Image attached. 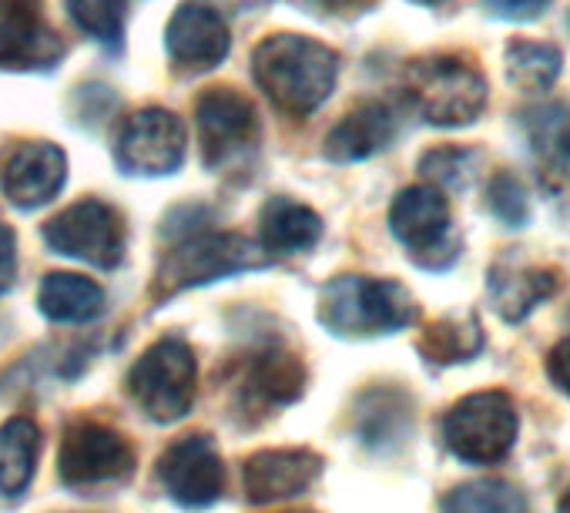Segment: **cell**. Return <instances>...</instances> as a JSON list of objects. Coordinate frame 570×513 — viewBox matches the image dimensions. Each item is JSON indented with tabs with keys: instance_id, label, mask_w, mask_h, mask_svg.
Returning <instances> with one entry per match:
<instances>
[{
	"instance_id": "cell-1",
	"label": "cell",
	"mask_w": 570,
	"mask_h": 513,
	"mask_svg": "<svg viewBox=\"0 0 570 513\" xmlns=\"http://www.w3.org/2000/svg\"><path fill=\"white\" fill-rule=\"evenodd\" d=\"M252 75L282 115L306 118L333 95L340 55L303 34H275L255 48Z\"/></svg>"
},
{
	"instance_id": "cell-2",
	"label": "cell",
	"mask_w": 570,
	"mask_h": 513,
	"mask_svg": "<svg viewBox=\"0 0 570 513\" xmlns=\"http://www.w3.org/2000/svg\"><path fill=\"white\" fill-rule=\"evenodd\" d=\"M272 255L235 231H185L158 263L155 273V299H171L191 286H205L235 273L262 269Z\"/></svg>"
},
{
	"instance_id": "cell-3",
	"label": "cell",
	"mask_w": 570,
	"mask_h": 513,
	"mask_svg": "<svg viewBox=\"0 0 570 513\" xmlns=\"http://www.w3.org/2000/svg\"><path fill=\"white\" fill-rule=\"evenodd\" d=\"M320 319L336 336H383L416 319V303L393 279L340 276L326 286Z\"/></svg>"
},
{
	"instance_id": "cell-4",
	"label": "cell",
	"mask_w": 570,
	"mask_h": 513,
	"mask_svg": "<svg viewBox=\"0 0 570 513\" xmlns=\"http://www.w3.org/2000/svg\"><path fill=\"white\" fill-rule=\"evenodd\" d=\"M406 95L416 111L436 128H460L483 115L487 78L480 68L460 55L420 58L406 71Z\"/></svg>"
},
{
	"instance_id": "cell-5",
	"label": "cell",
	"mask_w": 570,
	"mask_h": 513,
	"mask_svg": "<svg viewBox=\"0 0 570 513\" xmlns=\"http://www.w3.org/2000/svg\"><path fill=\"white\" fill-rule=\"evenodd\" d=\"M517 406L500 389H483L463 396L443 420V440L463 463L493 466L517 443Z\"/></svg>"
},
{
	"instance_id": "cell-6",
	"label": "cell",
	"mask_w": 570,
	"mask_h": 513,
	"mask_svg": "<svg viewBox=\"0 0 570 513\" xmlns=\"http://www.w3.org/2000/svg\"><path fill=\"white\" fill-rule=\"evenodd\" d=\"M131 399L158 423L181 420L195 403V353L168 336L148 346L128 373Z\"/></svg>"
},
{
	"instance_id": "cell-7",
	"label": "cell",
	"mask_w": 570,
	"mask_h": 513,
	"mask_svg": "<svg viewBox=\"0 0 570 513\" xmlns=\"http://www.w3.org/2000/svg\"><path fill=\"white\" fill-rule=\"evenodd\" d=\"M390 228L413 263L446 269L456 259V238L450 228V205L436 185H410L393 198Z\"/></svg>"
},
{
	"instance_id": "cell-8",
	"label": "cell",
	"mask_w": 570,
	"mask_h": 513,
	"mask_svg": "<svg viewBox=\"0 0 570 513\" xmlns=\"http://www.w3.org/2000/svg\"><path fill=\"white\" fill-rule=\"evenodd\" d=\"M45 241L55 251L71 255V259L91 263L98 269H115L125 255V221L111 205L85 198L45 225Z\"/></svg>"
},
{
	"instance_id": "cell-9",
	"label": "cell",
	"mask_w": 570,
	"mask_h": 513,
	"mask_svg": "<svg viewBox=\"0 0 570 513\" xmlns=\"http://www.w3.org/2000/svg\"><path fill=\"white\" fill-rule=\"evenodd\" d=\"M131 466H135V450L118 430L95 420H81L68 426L58 456V470L68 486L85 490V486L121 483L131 473Z\"/></svg>"
},
{
	"instance_id": "cell-10",
	"label": "cell",
	"mask_w": 570,
	"mask_h": 513,
	"mask_svg": "<svg viewBox=\"0 0 570 513\" xmlns=\"http://www.w3.org/2000/svg\"><path fill=\"white\" fill-rule=\"evenodd\" d=\"M195 125L208 168H222L242 158L258 141L255 108L235 88H208L195 105Z\"/></svg>"
},
{
	"instance_id": "cell-11",
	"label": "cell",
	"mask_w": 570,
	"mask_h": 513,
	"mask_svg": "<svg viewBox=\"0 0 570 513\" xmlns=\"http://www.w3.org/2000/svg\"><path fill=\"white\" fill-rule=\"evenodd\" d=\"M115 151L131 175H171L185 161V125L165 108H141L125 118Z\"/></svg>"
},
{
	"instance_id": "cell-12",
	"label": "cell",
	"mask_w": 570,
	"mask_h": 513,
	"mask_svg": "<svg viewBox=\"0 0 570 513\" xmlns=\"http://www.w3.org/2000/svg\"><path fill=\"white\" fill-rule=\"evenodd\" d=\"M158 476L168 496L188 510L212 506L225 490V466H222L218 446L205 433L175 440L158 460Z\"/></svg>"
},
{
	"instance_id": "cell-13",
	"label": "cell",
	"mask_w": 570,
	"mask_h": 513,
	"mask_svg": "<svg viewBox=\"0 0 570 513\" xmlns=\"http://www.w3.org/2000/svg\"><path fill=\"white\" fill-rule=\"evenodd\" d=\"M65 55L41 0H0V71L51 68Z\"/></svg>"
},
{
	"instance_id": "cell-14",
	"label": "cell",
	"mask_w": 570,
	"mask_h": 513,
	"mask_svg": "<svg viewBox=\"0 0 570 513\" xmlns=\"http://www.w3.org/2000/svg\"><path fill=\"white\" fill-rule=\"evenodd\" d=\"M228 24L212 0H185L171 14L165 31V48L171 61L185 71H208L228 55Z\"/></svg>"
},
{
	"instance_id": "cell-15",
	"label": "cell",
	"mask_w": 570,
	"mask_h": 513,
	"mask_svg": "<svg viewBox=\"0 0 570 513\" xmlns=\"http://www.w3.org/2000/svg\"><path fill=\"white\" fill-rule=\"evenodd\" d=\"M323 470L313 450H262L245 460L242 483L248 503H275L306 493Z\"/></svg>"
},
{
	"instance_id": "cell-16",
	"label": "cell",
	"mask_w": 570,
	"mask_h": 513,
	"mask_svg": "<svg viewBox=\"0 0 570 513\" xmlns=\"http://www.w3.org/2000/svg\"><path fill=\"white\" fill-rule=\"evenodd\" d=\"M65 175H68V158L58 145L28 141L4 158L0 185H4V195L18 208H38L61 191Z\"/></svg>"
},
{
	"instance_id": "cell-17",
	"label": "cell",
	"mask_w": 570,
	"mask_h": 513,
	"mask_svg": "<svg viewBox=\"0 0 570 513\" xmlns=\"http://www.w3.org/2000/svg\"><path fill=\"white\" fill-rule=\"evenodd\" d=\"M396 138V115L383 101H363L356 105L326 138V158L330 161H363L383 151Z\"/></svg>"
},
{
	"instance_id": "cell-18",
	"label": "cell",
	"mask_w": 570,
	"mask_h": 513,
	"mask_svg": "<svg viewBox=\"0 0 570 513\" xmlns=\"http://www.w3.org/2000/svg\"><path fill=\"white\" fill-rule=\"evenodd\" d=\"M560 289V273L547 266H513L500 263L490 273V296L497 303V313L507 323H520L530 316L543 299H550Z\"/></svg>"
},
{
	"instance_id": "cell-19",
	"label": "cell",
	"mask_w": 570,
	"mask_h": 513,
	"mask_svg": "<svg viewBox=\"0 0 570 513\" xmlns=\"http://www.w3.org/2000/svg\"><path fill=\"white\" fill-rule=\"evenodd\" d=\"M323 238V218L293 201V198H272L262 208V248L272 255H296L313 248Z\"/></svg>"
},
{
	"instance_id": "cell-20",
	"label": "cell",
	"mask_w": 570,
	"mask_h": 513,
	"mask_svg": "<svg viewBox=\"0 0 570 513\" xmlns=\"http://www.w3.org/2000/svg\"><path fill=\"white\" fill-rule=\"evenodd\" d=\"M38 306L55 323H91L105 313V289L75 273H51L41 283Z\"/></svg>"
},
{
	"instance_id": "cell-21",
	"label": "cell",
	"mask_w": 570,
	"mask_h": 513,
	"mask_svg": "<svg viewBox=\"0 0 570 513\" xmlns=\"http://www.w3.org/2000/svg\"><path fill=\"white\" fill-rule=\"evenodd\" d=\"M41 453V430L28 416H14L0 426V493H24L35 480Z\"/></svg>"
},
{
	"instance_id": "cell-22",
	"label": "cell",
	"mask_w": 570,
	"mask_h": 513,
	"mask_svg": "<svg viewBox=\"0 0 570 513\" xmlns=\"http://www.w3.org/2000/svg\"><path fill=\"white\" fill-rule=\"evenodd\" d=\"M527 135L530 145L543 165V175L557 178L563 185L570 178V108L567 105H547L527 115Z\"/></svg>"
},
{
	"instance_id": "cell-23",
	"label": "cell",
	"mask_w": 570,
	"mask_h": 513,
	"mask_svg": "<svg viewBox=\"0 0 570 513\" xmlns=\"http://www.w3.org/2000/svg\"><path fill=\"white\" fill-rule=\"evenodd\" d=\"M440 513H530L523 490L500 476H480L453 486L440 500Z\"/></svg>"
},
{
	"instance_id": "cell-24",
	"label": "cell",
	"mask_w": 570,
	"mask_h": 513,
	"mask_svg": "<svg viewBox=\"0 0 570 513\" xmlns=\"http://www.w3.org/2000/svg\"><path fill=\"white\" fill-rule=\"evenodd\" d=\"M356 426H360V436H363L366 446H373V450L396 446L410 433V403H406V396L393 393V389H376V393L363 396Z\"/></svg>"
},
{
	"instance_id": "cell-25",
	"label": "cell",
	"mask_w": 570,
	"mask_h": 513,
	"mask_svg": "<svg viewBox=\"0 0 570 513\" xmlns=\"http://www.w3.org/2000/svg\"><path fill=\"white\" fill-rule=\"evenodd\" d=\"M560 48L543 41H510L507 45V78L520 91H547L560 78Z\"/></svg>"
},
{
	"instance_id": "cell-26",
	"label": "cell",
	"mask_w": 570,
	"mask_h": 513,
	"mask_svg": "<svg viewBox=\"0 0 570 513\" xmlns=\"http://www.w3.org/2000/svg\"><path fill=\"white\" fill-rule=\"evenodd\" d=\"M423 356H430L433 363H466L483 349V333L480 323L473 316L466 319H436L433 326H426L423 339H420Z\"/></svg>"
},
{
	"instance_id": "cell-27",
	"label": "cell",
	"mask_w": 570,
	"mask_h": 513,
	"mask_svg": "<svg viewBox=\"0 0 570 513\" xmlns=\"http://www.w3.org/2000/svg\"><path fill=\"white\" fill-rule=\"evenodd\" d=\"M303 363L293 353H282V349H268L255 359L252 366V389L268 399V403H289L303 393Z\"/></svg>"
},
{
	"instance_id": "cell-28",
	"label": "cell",
	"mask_w": 570,
	"mask_h": 513,
	"mask_svg": "<svg viewBox=\"0 0 570 513\" xmlns=\"http://www.w3.org/2000/svg\"><path fill=\"white\" fill-rule=\"evenodd\" d=\"M75 24L101 45H118L125 31V4L121 0H68Z\"/></svg>"
},
{
	"instance_id": "cell-29",
	"label": "cell",
	"mask_w": 570,
	"mask_h": 513,
	"mask_svg": "<svg viewBox=\"0 0 570 513\" xmlns=\"http://www.w3.org/2000/svg\"><path fill=\"white\" fill-rule=\"evenodd\" d=\"M487 201H490V211H493L503 225H510V228H520V225H527V218H530L527 188H523V181H520L517 175H510V171L493 175V181H490V188H487Z\"/></svg>"
},
{
	"instance_id": "cell-30",
	"label": "cell",
	"mask_w": 570,
	"mask_h": 513,
	"mask_svg": "<svg viewBox=\"0 0 570 513\" xmlns=\"http://www.w3.org/2000/svg\"><path fill=\"white\" fill-rule=\"evenodd\" d=\"M473 161L476 158L466 148H436L420 161V168L436 188H463L473 175Z\"/></svg>"
},
{
	"instance_id": "cell-31",
	"label": "cell",
	"mask_w": 570,
	"mask_h": 513,
	"mask_svg": "<svg viewBox=\"0 0 570 513\" xmlns=\"http://www.w3.org/2000/svg\"><path fill=\"white\" fill-rule=\"evenodd\" d=\"M487 11L503 21H533L547 11L550 0H483Z\"/></svg>"
},
{
	"instance_id": "cell-32",
	"label": "cell",
	"mask_w": 570,
	"mask_h": 513,
	"mask_svg": "<svg viewBox=\"0 0 570 513\" xmlns=\"http://www.w3.org/2000/svg\"><path fill=\"white\" fill-rule=\"evenodd\" d=\"M547 376H550V383H553L560 393L570 396V336L560 339V343L550 349V356H547Z\"/></svg>"
},
{
	"instance_id": "cell-33",
	"label": "cell",
	"mask_w": 570,
	"mask_h": 513,
	"mask_svg": "<svg viewBox=\"0 0 570 513\" xmlns=\"http://www.w3.org/2000/svg\"><path fill=\"white\" fill-rule=\"evenodd\" d=\"M18 269V241L8 225H0V293H8Z\"/></svg>"
},
{
	"instance_id": "cell-34",
	"label": "cell",
	"mask_w": 570,
	"mask_h": 513,
	"mask_svg": "<svg viewBox=\"0 0 570 513\" xmlns=\"http://www.w3.org/2000/svg\"><path fill=\"white\" fill-rule=\"evenodd\" d=\"M323 11H333V14H360L366 8H373L376 0H316Z\"/></svg>"
},
{
	"instance_id": "cell-35",
	"label": "cell",
	"mask_w": 570,
	"mask_h": 513,
	"mask_svg": "<svg viewBox=\"0 0 570 513\" xmlns=\"http://www.w3.org/2000/svg\"><path fill=\"white\" fill-rule=\"evenodd\" d=\"M560 513H570V486H567V493H563V500H560Z\"/></svg>"
},
{
	"instance_id": "cell-36",
	"label": "cell",
	"mask_w": 570,
	"mask_h": 513,
	"mask_svg": "<svg viewBox=\"0 0 570 513\" xmlns=\"http://www.w3.org/2000/svg\"><path fill=\"white\" fill-rule=\"evenodd\" d=\"M413 4H426V8H436V4H443V0H413Z\"/></svg>"
},
{
	"instance_id": "cell-37",
	"label": "cell",
	"mask_w": 570,
	"mask_h": 513,
	"mask_svg": "<svg viewBox=\"0 0 570 513\" xmlns=\"http://www.w3.org/2000/svg\"><path fill=\"white\" fill-rule=\"evenodd\" d=\"M285 513H299V510H285Z\"/></svg>"
}]
</instances>
